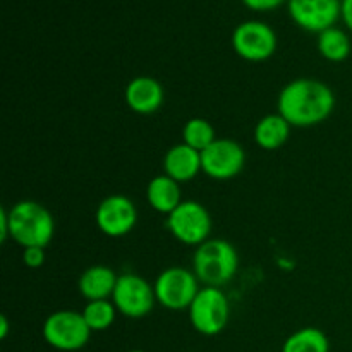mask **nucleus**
Listing matches in <instances>:
<instances>
[{"label": "nucleus", "instance_id": "nucleus-1", "mask_svg": "<svg viewBox=\"0 0 352 352\" xmlns=\"http://www.w3.org/2000/svg\"><path fill=\"white\" fill-rule=\"evenodd\" d=\"M278 113L296 127H311L323 122L336 109V95L325 82L316 79H294L278 95Z\"/></svg>", "mask_w": 352, "mask_h": 352}, {"label": "nucleus", "instance_id": "nucleus-2", "mask_svg": "<svg viewBox=\"0 0 352 352\" xmlns=\"http://www.w3.org/2000/svg\"><path fill=\"white\" fill-rule=\"evenodd\" d=\"M239 267L237 251L229 241L208 239L199 244L192 256V272L208 287H222L230 282Z\"/></svg>", "mask_w": 352, "mask_h": 352}, {"label": "nucleus", "instance_id": "nucleus-3", "mask_svg": "<svg viewBox=\"0 0 352 352\" xmlns=\"http://www.w3.org/2000/svg\"><path fill=\"white\" fill-rule=\"evenodd\" d=\"M10 237L24 248H47L54 237L52 213L36 201H19L9 210Z\"/></svg>", "mask_w": 352, "mask_h": 352}, {"label": "nucleus", "instance_id": "nucleus-4", "mask_svg": "<svg viewBox=\"0 0 352 352\" xmlns=\"http://www.w3.org/2000/svg\"><path fill=\"white\" fill-rule=\"evenodd\" d=\"M41 332L48 346L65 352L82 349L91 336V329L86 323L82 313L71 311V309L52 313L45 320Z\"/></svg>", "mask_w": 352, "mask_h": 352}, {"label": "nucleus", "instance_id": "nucleus-5", "mask_svg": "<svg viewBox=\"0 0 352 352\" xmlns=\"http://www.w3.org/2000/svg\"><path fill=\"white\" fill-rule=\"evenodd\" d=\"M229 301L220 287H203L189 306V320L201 336H219L229 322Z\"/></svg>", "mask_w": 352, "mask_h": 352}, {"label": "nucleus", "instance_id": "nucleus-6", "mask_svg": "<svg viewBox=\"0 0 352 352\" xmlns=\"http://www.w3.org/2000/svg\"><path fill=\"white\" fill-rule=\"evenodd\" d=\"M155 298L167 309H189L199 292L195 272L182 267H170L162 272L155 280Z\"/></svg>", "mask_w": 352, "mask_h": 352}, {"label": "nucleus", "instance_id": "nucleus-7", "mask_svg": "<svg viewBox=\"0 0 352 352\" xmlns=\"http://www.w3.org/2000/svg\"><path fill=\"white\" fill-rule=\"evenodd\" d=\"M167 229L179 243L186 246H199L208 241L212 232V219L201 203L182 201L168 215Z\"/></svg>", "mask_w": 352, "mask_h": 352}, {"label": "nucleus", "instance_id": "nucleus-8", "mask_svg": "<svg viewBox=\"0 0 352 352\" xmlns=\"http://www.w3.org/2000/svg\"><path fill=\"white\" fill-rule=\"evenodd\" d=\"M112 302L116 305L117 311L127 318H143L150 315L157 298H155V289L148 284V280L140 275L124 274L117 278Z\"/></svg>", "mask_w": 352, "mask_h": 352}, {"label": "nucleus", "instance_id": "nucleus-9", "mask_svg": "<svg viewBox=\"0 0 352 352\" xmlns=\"http://www.w3.org/2000/svg\"><path fill=\"white\" fill-rule=\"evenodd\" d=\"M232 47L239 57L250 62L267 60L277 50V34L267 23L246 21L234 30Z\"/></svg>", "mask_w": 352, "mask_h": 352}, {"label": "nucleus", "instance_id": "nucleus-10", "mask_svg": "<svg viewBox=\"0 0 352 352\" xmlns=\"http://www.w3.org/2000/svg\"><path fill=\"white\" fill-rule=\"evenodd\" d=\"M246 164V153L239 143L227 138L215 140L201 151V168L215 181H229L241 174Z\"/></svg>", "mask_w": 352, "mask_h": 352}, {"label": "nucleus", "instance_id": "nucleus-11", "mask_svg": "<svg viewBox=\"0 0 352 352\" xmlns=\"http://www.w3.org/2000/svg\"><path fill=\"white\" fill-rule=\"evenodd\" d=\"M96 226L105 236L122 237L134 229L138 222L136 205L122 195L103 199L96 208Z\"/></svg>", "mask_w": 352, "mask_h": 352}, {"label": "nucleus", "instance_id": "nucleus-12", "mask_svg": "<svg viewBox=\"0 0 352 352\" xmlns=\"http://www.w3.org/2000/svg\"><path fill=\"white\" fill-rule=\"evenodd\" d=\"M342 12V0H289V14L296 24L322 33L332 28Z\"/></svg>", "mask_w": 352, "mask_h": 352}, {"label": "nucleus", "instance_id": "nucleus-13", "mask_svg": "<svg viewBox=\"0 0 352 352\" xmlns=\"http://www.w3.org/2000/svg\"><path fill=\"white\" fill-rule=\"evenodd\" d=\"M124 96H126L127 107L141 116L157 112L165 98L162 85L150 76H140L129 81Z\"/></svg>", "mask_w": 352, "mask_h": 352}, {"label": "nucleus", "instance_id": "nucleus-14", "mask_svg": "<svg viewBox=\"0 0 352 352\" xmlns=\"http://www.w3.org/2000/svg\"><path fill=\"white\" fill-rule=\"evenodd\" d=\"M165 175L181 182L192 181L201 168V151L188 146L186 143L175 144L165 153L164 158Z\"/></svg>", "mask_w": 352, "mask_h": 352}, {"label": "nucleus", "instance_id": "nucleus-15", "mask_svg": "<svg viewBox=\"0 0 352 352\" xmlns=\"http://www.w3.org/2000/svg\"><path fill=\"white\" fill-rule=\"evenodd\" d=\"M117 275L112 268L105 265H95L82 272L79 277V292L88 301H100V299L112 298L113 289L117 285Z\"/></svg>", "mask_w": 352, "mask_h": 352}, {"label": "nucleus", "instance_id": "nucleus-16", "mask_svg": "<svg viewBox=\"0 0 352 352\" xmlns=\"http://www.w3.org/2000/svg\"><path fill=\"white\" fill-rule=\"evenodd\" d=\"M146 199L158 213L170 215L181 205V186L168 175H157L150 181L146 188Z\"/></svg>", "mask_w": 352, "mask_h": 352}, {"label": "nucleus", "instance_id": "nucleus-17", "mask_svg": "<svg viewBox=\"0 0 352 352\" xmlns=\"http://www.w3.org/2000/svg\"><path fill=\"white\" fill-rule=\"evenodd\" d=\"M291 127V124L280 113L265 116L254 127V141L263 150H278V148L287 143Z\"/></svg>", "mask_w": 352, "mask_h": 352}, {"label": "nucleus", "instance_id": "nucleus-18", "mask_svg": "<svg viewBox=\"0 0 352 352\" xmlns=\"http://www.w3.org/2000/svg\"><path fill=\"white\" fill-rule=\"evenodd\" d=\"M282 352H330V340L320 329L306 327L285 339Z\"/></svg>", "mask_w": 352, "mask_h": 352}, {"label": "nucleus", "instance_id": "nucleus-19", "mask_svg": "<svg viewBox=\"0 0 352 352\" xmlns=\"http://www.w3.org/2000/svg\"><path fill=\"white\" fill-rule=\"evenodd\" d=\"M318 50L327 60L342 62L351 54V40L339 28H327L318 34Z\"/></svg>", "mask_w": 352, "mask_h": 352}, {"label": "nucleus", "instance_id": "nucleus-20", "mask_svg": "<svg viewBox=\"0 0 352 352\" xmlns=\"http://www.w3.org/2000/svg\"><path fill=\"white\" fill-rule=\"evenodd\" d=\"M117 308L109 299H100V301H88V305L82 309L86 323L91 329V332H103L110 329L116 322Z\"/></svg>", "mask_w": 352, "mask_h": 352}, {"label": "nucleus", "instance_id": "nucleus-21", "mask_svg": "<svg viewBox=\"0 0 352 352\" xmlns=\"http://www.w3.org/2000/svg\"><path fill=\"white\" fill-rule=\"evenodd\" d=\"M182 140H184L188 146L203 151L217 140L215 129H213V126L206 119L195 117V119H189L186 122L184 129H182Z\"/></svg>", "mask_w": 352, "mask_h": 352}, {"label": "nucleus", "instance_id": "nucleus-22", "mask_svg": "<svg viewBox=\"0 0 352 352\" xmlns=\"http://www.w3.org/2000/svg\"><path fill=\"white\" fill-rule=\"evenodd\" d=\"M23 261L30 268L41 267L45 263V248H24Z\"/></svg>", "mask_w": 352, "mask_h": 352}, {"label": "nucleus", "instance_id": "nucleus-23", "mask_svg": "<svg viewBox=\"0 0 352 352\" xmlns=\"http://www.w3.org/2000/svg\"><path fill=\"white\" fill-rule=\"evenodd\" d=\"M243 2L254 10H270L280 6L284 0H243Z\"/></svg>", "mask_w": 352, "mask_h": 352}, {"label": "nucleus", "instance_id": "nucleus-24", "mask_svg": "<svg viewBox=\"0 0 352 352\" xmlns=\"http://www.w3.org/2000/svg\"><path fill=\"white\" fill-rule=\"evenodd\" d=\"M7 237H10L9 210L0 208V241H6Z\"/></svg>", "mask_w": 352, "mask_h": 352}, {"label": "nucleus", "instance_id": "nucleus-25", "mask_svg": "<svg viewBox=\"0 0 352 352\" xmlns=\"http://www.w3.org/2000/svg\"><path fill=\"white\" fill-rule=\"evenodd\" d=\"M342 17L346 26L352 31V0H342Z\"/></svg>", "mask_w": 352, "mask_h": 352}, {"label": "nucleus", "instance_id": "nucleus-26", "mask_svg": "<svg viewBox=\"0 0 352 352\" xmlns=\"http://www.w3.org/2000/svg\"><path fill=\"white\" fill-rule=\"evenodd\" d=\"M9 336V320L6 315L0 316V339H7Z\"/></svg>", "mask_w": 352, "mask_h": 352}, {"label": "nucleus", "instance_id": "nucleus-27", "mask_svg": "<svg viewBox=\"0 0 352 352\" xmlns=\"http://www.w3.org/2000/svg\"><path fill=\"white\" fill-rule=\"evenodd\" d=\"M129 352H146V351H141V349H134V351H129Z\"/></svg>", "mask_w": 352, "mask_h": 352}]
</instances>
